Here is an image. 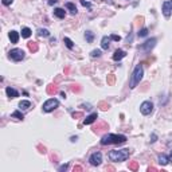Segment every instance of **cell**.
<instances>
[{"label":"cell","mask_w":172,"mask_h":172,"mask_svg":"<svg viewBox=\"0 0 172 172\" xmlns=\"http://www.w3.org/2000/svg\"><path fill=\"white\" fill-rule=\"evenodd\" d=\"M131 155V149L125 148V149H113L109 152V159L110 161H114V163H121V161H125V160L129 157Z\"/></svg>","instance_id":"6da1fadb"},{"label":"cell","mask_w":172,"mask_h":172,"mask_svg":"<svg viewBox=\"0 0 172 172\" xmlns=\"http://www.w3.org/2000/svg\"><path fill=\"white\" fill-rule=\"evenodd\" d=\"M126 143V136L124 135H105L101 139V144L102 145H109V144H124Z\"/></svg>","instance_id":"7a4b0ae2"},{"label":"cell","mask_w":172,"mask_h":172,"mask_svg":"<svg viewBox=\"0 0 172 172\" xmlns=\"http://www.w3.org/2000/svg\"><path fill=\"white\" fill-rule=\"evenodd\" d=\"M143 75H144V69H143L141 63H139V65L135 67V70H133V73H132V77H131V80H129V88L131 89L136 88L137 85L141 82Z\"/></svg>","instance_id":"3957f363"},{"label":"cell","mask_w":172,"mask_h":172,"mask_svg":"<svg viewBox=\"0 0 172 172\" xmlns=\"http://www.w3.org/2000/svg\"><path fill=\"white\" fill-rule=\"evenodd\" d=\"M58 106H59V101H58L57 98H50V100H47V101L43 104L42 109H43V112H46V113H50V112L55 110Z\"/></svg>","instance_id":"277c9868"},{"label":"cell","mask_w":172,"mask_h":172,"mask_svg":"<svg viewBox=\"0 0 172 172\" xmlns=\"http://www.w3.org/2000/svg\"><path fill=\"white\" fill-rule=\"evenodd\" d=\"M9 58L15 62L22 61L23 58H24V51L22 49H12L9 51Z\"/></svg>","instance_id":"5b68a950"},{"label":"cell","mask_w":172,"mask_h":172,"mask_svg":"<svg viewBox=\"0 0 172 172\" xmlns=\"http://www.w3.org/2000/svg\"><path fill=\"white\" fill-rule=\"evenodd\" d=\"M156 42H157V39H156V38H151V39L147 40L145 43H143L141 46L139 47V50H143V51H145V53H149L151 50H152L155 46H156Z\"/></svg>","instance_id":"8992f818"},{"label":"cell","mask_w":172,"mask_h":172,"mask_svg":"<svg viewBox=\"0 0 172 172\" xmlns=\"http://www.w3.org/2000/svg\"><path fill=\"white\" fill-rule=\"evenodd\" d=\"M152 110H153V104L151 101H144L141 105H140V112H141L144 116L151 114Z\"/></svg>","instance_id":"52a82bcc"},{"label":"cell","mask_w":172,"mask_h":172,"mask_svg":"<svg viewBox=\"0 0 172 172\" xmlns=\"http://www.w3.org/2000/svg\"><path fill=\"white\" fill-rule=\"evenodd\" d=\"M101 161H102V153L101 152H94V153L89 157V163L92 164V165H94V167L100 165Z\"/></svg>","instance_id":"ba28073f"},{"label":"cell","mask_w":172,"mask_h":172,"mask_svg":"<svg viewBox=\"0 0 172 172\" xmlns=\"http://www.w3.org/2000/svg\"><path fill=\"white\" fill-rule=\"evenodd\" d=\"M161 11H163V15L165 18H169L172 15V0H167L164 1L163 5H161Z\"/></svg>","instance_id":"9c48e42d"},{"label":"cell","mask_w":172,"mask_h":172,"mask_svg":"<svg viewBox=\"0 0 172 172\" xmlns=\"http://www.w3.org/2000/svg\"><path fill=\"white\" fill-rule=\"evenodd\" d=\"M110 36H102L101 39V47L104 50H108L109 47H110Z\"/></svg>","instance_id":"30bf717a"},{"label":"cell","mask_w":172,"mask_h":172,"mask_svg":"<svg viewBox=\"0 0 172 172\" xmlns=\"http://www.w3.org/2000/svg\"><path fill=\"white\" fill-rule=\"evenodd\" d=\"M125 55H126V53H125L124 50L118 49V50H116L114 54H113V59H114V61H121Z\"/></svg>","instance_id":"8fae6325"},{"label":"cell","mask_w":172,"mask_h":172,"mask_svg":"<svg viewBox=\"0 0 172 172\" xmlns=\"http://www.w3.org/2000/svg\"><path fill=\"white\" fill-rule=\"evenodd\" d=\"M97 117H98L97 113H92V114L88 116V117L84 120V124H85V125H90V124H93L96 120H97Z\"/></svg>","instance_id":"7c38bea8"},{"label":"cell","mask_w":172,"mask_h":172,"mask_svg":"<svg viewBox=\"0 0 172 172\" xmlns=\"http://www.w3.org/2000/svg\"><path fill=\"white\" fill-rule=\"evenodd\" d=\"M5 93H7V96H8L9 98H16L19 97V93L15 90V89H12L11 86H8V88L5 89Z\"/></svg>","instance_id":"4fadbf2b"},{"label":"cell","mask_w":172,"mask_h":172,"mask_svg":"<svg viewBox=\"0 0 172 172\" xmlns=\"http://www.w3.org/2000/svg\"><path fill=\"white\" fill-rule=\"evenodd\" d=\"M9 39H11V43H18L19 40V32H16V31H9Z\"/></svg>","instance_id":"5bb4252c"},{"label":"cell","mask_w":172,"mask_h":172,"mask_svg":"<svg viewBox=\"0 0 172 172\" xmlns=\"http://www.w3.org/2000/svg\"><path fill=\"white\" fill-rule=\"evenodd\" d=\"M54 15L59 19H63L65 16H66V11H65L63 8H55L54 9Z\"/></svg>","instance_id":"9a60e30c"},{"label":"cell","mask_w":172,"mask_h":172,"mask_svg":"<svg viewBox=\"0 0 172 172\" xmlns=\"http://www.w3.org/2000/svg\"><path fill=\"white\" fill-rule=\"evenodd\" d=\"M28 50L30 51H32V53H36L38 51V49H39V46H38V43L36 42H28Z\"/></svg>","instance_id":"2e32d148"},{"label":"cell","mask_w":172,"mask_h":172,"mask_svg":"<svg viewBox=\"0 0 172 172\" xmlns=\"http://www.w3.org/2000/svg\"><path fill=\"white\" fill-rule=\"evenodd\" d=\"M11 117H12V118H16V120H22V121L24 120V114H23L20 110H15L12 114H11Z\"/></svg>","instance_id":"e0dca14e"},{"label":"cell","mask_w":172,"mask_h":172,"mask_svg":"<svg viewBox=\"0 0 172 172\" xmlns=\"http://www.w3.org/2000/svg\"><path fill=\"white\" fill-rule=\"evenodd\" d=\"M66 8L70 11L71 15H75V13L78 12V11H77V7H75V4H73V3H66Z\"/></svg>","instance_id":"ac0fdd59"},{"label":"cell","mask_w":172,"mask_h":172,"mask_svg":"<svg viewBox=\"0 0 172 172\" xmlns=\"http://www.w3.org/2000/svg\"><path fill=\"white\" fill-rule=\"evenodd\" d=\"M159 163L161 164V165H167V164L169 163V159H168V157L164 153H161L159 156Z\"/></svg>","instance_id":"d6986e66"},{"label":"cell","mask_w":172,"mask_h":172,"mask_svg":"<svg viewBox=\"0 0 172 172\" xmlns=\"http://www.w3.org/2000/svg\"><path fill=\"white\" fill-rule=\"evenodd\" d=\"M19 108H20V109H30V108H31V102L26 101V100H24V101H20V102H19Z\"/></svg>","instance_id":"ffe728a7"},{"label":"cell","mask_w":172,"mask_h":172,"mask_svg":"<svg viewBox=\"0 0 172 172\" xmlns=\"http://www.w3.org/2000/svg\"><path fill=\"white\" fill-rule=\"evenodd\" d=\"M31 36V30L28 28V27H24V28H22V38H30Z\"/></svg>","instance_id":"44dd1931"},{"label":"cell","mask_w":172,"mask_h":172,"mask_svg":"<svg viewBox=\"0 0 172 172\" xmlns=\"http://www.w3.org/2000/svg\"><path fill=\"white\" fill-rule=\"evenodd\" d=\"M38 35L43 36V38H47V36H50V32H49V30H46V28H39V30H38Z\"/></svg>","instance_id":"7402d4cb"},{"label":"cell","mask_w":172,"mask_h":172,"mask_svg":"<svg viewBox=\"0 0 172 172\" xmlns=\"http://www.w3.org/2000/svg\"><path fill=\"white\" fill-rule=\"evenodd\" d=\"M85 38L88 40V43H92L93 39H94V34H93L92 31H86V32H85Z\"/></svg>","instance_id":"603a6c76"},{"label":"cell","mask_w":172,"mask_h":172,"mask_svg":"<svg viewBox=\"0 0 172 172\" xmlns=\"http://www.w3.org/2000/svg\"><path fill=\"white\" fill-rule=\"evenodd\" d=\"M63 42H65V43H66V46H67V49L69 50H73L74 49V44H73V40L70 39V38H63Z\"/></svg>","instance_id":"cb8c5ba5"},{"label":"cell","mask_w":172,"mask_h":172,"mask_svg":"<svg viewBox=\"0 0 172 172\" xmlns=\"http://www.w3.org/2000/svg\"><path fill=\"white\" fill-rule=\"evenodd\" d=\"M137 35H139V38H145V36L148 35V28H141V30L137 32Z\"/></svg>","instance_id":"d4e9b609"},{"label":"cell","mask_w":172,"mask_h":172,"mask_svg":"<svg viewBox=\"0 0 172 172\" xmlns=\"http://www.w3.org/2000/svg\"><path fill=\"white\" fill-rule=\"evenodd\" d=\"M137 168H139L137 161H132V163H129V169H131V171H137Z\"/></svg>","instance_id":"484cf974"},{"label":"cell","mask_w":172,"mask_h":172,"mask_svg":"<svg viewBox=\"0 0 172 172\" xmlns=\"http://www.w3.org/2000/svg\"><path fill=\"white\" fill-rule=\"evenodd\" d=\"M101 50H93L92 53H90V55H92L93 58H98V57H101Z\"/></svg>","instance_id":"4316f807"},{"label":"cell","mask_w":172,"mask_h":172,"mask_svg":"<svg viewBox=\"0 0 172 172\" xmlns=\"http://www.w3.org/2000/svg\"><path fill=\"white\" fill-rule=\"evenodd\" d=\"M114 81H116L114 74H109V75H108V84H109V85H113V84H114Z\"/></svg>","instance_id":"83f0119b"},{"label":"cell","mask_w":172,"mask_h":172,"mask_svg":"<svg viewBox=\"0 0 172 172\" xmlns=\"http://www.w3.org/2000/svg\"><path fill=\"white\" fill-rule=\"evenodd\" d=\"M80 1H81V4L84 5V7H88L89 9L92 8V4H90V3H89V1H86V0H80Z\"/></svg>","instance_id":"f1b7e54d"},{"label":"cell","mask_w":172,"mask_h":172,"mask_svg":"<svg viewBox=\"0 0 172 172\" xmlns=\"http://www.w3.org/2000/svg\"><path fill=\"white\" fill-rule=\"evenodd\" d=\"M110 39H112V40H116V42H120V40H121V36H120V35H116V34H112V35H110Z\"/></svg>","instance_id":"f546056e"},{"label":"cell","mask_w":172,"mask_h":172,"mask_svg":"<svg viewBox=\"0 0 172 172\" xmlns=\"http://www.w3.org/2000/svg\"><path fill=\"white\" fill-rule=\"evenodd\" d=\"M100 106H101L102 110H108V109H109V105H108L106 102H100Z\"/></svg>","instance_id":"4dcf8cb0"},{"label":"cell","mask_w":172,"mask_h":172,"mask_svg":"<svg viewBox=\"0 0 172 172\" xmlns=\"http://www.w3.org/2000/svg\"><path fill=\"white\" fill-rule=\"evenodd\" d=\"M47 93H49V94H53V93H55V86H54V85H50L49 88H47Z\"/></svg>","instance_id":"1f68e13d"},{"label":"cell","mask_w":172,"mask_h":172,"mask_svg":"<svg viewBox=\"0 0 172 172\" xmlns=\"http://www.w3.org/2000/svg\"><path fill=\"white\" fill-rule=\"evenodd\" d=\"M12 1L13 0H1V3L5 5V7H8V5H11L12 4Z\"/></svg>","instance_id":"d6a6232c"},{"label":"cell","mask_w":172,"mask_h":172,"mask_svg":"<svg viewBox=\"0 0 172 172\" xmlns=\"http://www.w3.org/2000/svg\"><path fill=\"white\" fill-rule=\"evenodd\" d=\"M67 167H69V164H63V165H61V167L58 168V171H59V172H62V171H66V169H67Z\"/></svg>","instance_id":"836d02e7"},{"label":"cell","mask_w":172,"mask_h":172,"mask_svg":"<svg viewBox=\"0 0 172 172\" xmlns=\"http://www.w3.org/2000/svg\"><path fill=\"white\" fill-rule=\"evenodd\" d=\"M156 140H157V136H156V135H155V133H153V135L151 136V143H155V141H156Z\"/></svg>","instance_id":"e575fe53"},{"label":"cell","mask_w":172,"mask_h":172,"mask_svg":"<svg viewBox=\"0 0 172 172\" xmlns=\"http://www.w3.org/2000/svg\"><path fill=\"white\" fill-rule=\"evenodd\" d=\"M81 116H82V113H80V112H74V113H73V117H81Z\"/></svg>","instance_id":"d590c367"},{"label":"cell","mask_w":172,"mask_h":172,"mask_svg":"<svg viewBox=\"0 0 172 172\" xmlns=\"http://www.w3.org/2000/svg\"><path fill=\"white\" fill-rule=\"evenodd\" d=\"M82 108H85V109H88V110H90V109H92V106L89 105V104H88V105H86V104H84V105H82Z\"/></svg>","instance_id":"8d00e7d4"},{"label":"cell","mask_w":172,"mask_h":172,"mask_svg":"<svg viewBox=\"0 0 172 172\" xmlns=\"http://www.w3.org/2000/svg\"><path fill=\"white\" fill-rule=\"evenodd\" d=\"M75 171H82V167H81V165H75V167H74V172Z\"/></svg>","instance_id":"74e56055"},{"label":"cell","mask_w":172,"mask_h":172,"mask_svg":"<svg viewBox=\"0 0 172 172\" xmlns=\"http://www.w3.org/2000/svg\"><path fill=\"white\" fill-rule=\"evenodd\" d=\"M57 1H58V0H49V5H54Z\"/></svg>","instance_id":"f35d334b"},{"label":"cell","mask_w":172,"mask_h":172,"mask_svg":"<svg viewBox=\"0 0 172 172\" xmlns=\"http://www.w3.org/2000/svg\"><path fill=\"white\" fill-rule=\"evenodd\" d=\"M126 42H128V44H129V42H132V35H131V34H129L128 38H126Z\"/></svg>","instance_id":"ab89813d"},{"label":"cell","mask_w":172,"mask_h":172,"mask_svg":"<svg viewBox=\"0 0 172 172\" xmlns=\"http://www.w3.org/2000/svg\"><path fill=\"white\" fill-rule=\"evenodd\" d=\"M77 140H78V137H77V136H73V137H71V141H73V143H74V141H77Z\"/></svg>","instance_id":"60d3db41"},{"label":"cell","mask_w":172,"mask_h":172,"mask_svg":"<svg viewBox=\"0 0 172 172\" xmlns=\"http://www.w3.org/2000/svg\"><path fill=\"white\" fill-rule=\"evenodd\" d=\"M168 159H169V163H172V152H171V155H169V157H168Z\"/></svg>","instance_id":"b9f144b4"}]
</instances>
